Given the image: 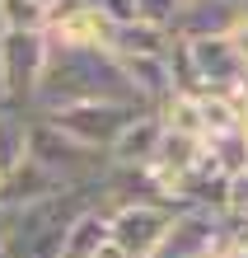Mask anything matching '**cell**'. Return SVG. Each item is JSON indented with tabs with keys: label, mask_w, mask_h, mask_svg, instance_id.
Listing matches in <instances>:
<instances>
[{
	"label": "cell",
	"mask_w": 248,
	"mask_h": 258,
	"mask_svg": "<svg viewBox=\"0 0 248 258\" xmlns=\"http://www.w3.org/2000/svg\"><path fill=\"white\" fill-rule=\"evenodd\" d=\"M239 253H243V258H248V249H239Z\"/></svg>",
	"instance_id": "28"
},
{
	"label": "cell",
	"mask_w": 248,
	"mask_h": 258,
	"mask_svg": "<svg viewBox=\"0 0 248 258\" xmlns=\"http://www.w3.org/2000/svg\"><path fill=\"white\" fill-rule=\"evenodd\" d=\"M225 38L234 42V52H239V61L248 66V14H243V10H239V19H234V28H229Z\"/></svg>",
	"instance_id": "20"
},
{
	"label": "cell",
	"mask_w": 248,
	"mask_h": 258,
	"mask_svg": "<svg viewBox=\"0 0 248 258\" xmlns=\"http://www.w3.org/2000/svg\"><path fill=\"white\" fill-rule=\"evenodd\" d=\"M108 14L99 5H80V0H56L47 5V42L52 47H108Z\"/></svg>",
	"instance_id": "7"
},
{
	"label": "cell",
	"mask_w": 248,
	"mask_h": 258,
	"mask_svg": "<svg viewBox=\"0 0 248 258\" xmlns=\"http://www.w3.org/2000/svg\"><path fill=\"white\" fill-rule=\"evenodd\" d=\"M103 244H108V207L89 202L70 216L66 239H61V258H99Z\"/></svg>",
	"instance_id": "12"
},
{
	"label": "cell",
	"mask_w": 248,
	"mask_h": 258,
	"mask_svg": "<svg viewBox=\"0 0 248 258\" xmlns=\"http://www.w3.org/2000/svg\"><path fill=\"white\" fill-rule=\"evenodd\" d=\"M243 94H248V85H243Z\"/></svg>",
	"instance_id": "29"
},
{
	"label": "cell",
	"mask_w": 248,
	"mask_h": 258,
	"mask_svg": "<svg viewBox=\"0 0 248 258\" xmlns=\"http://www.w3.org/2000/svg\"><path fill=\"white\" fill-rule=\"evenodd\" d=\"M80 5H103V0H80Z\"/></svg>",
	"instance_id": "23"
},
{
	"label": "cell",
	"mask_w": 248,
	"mask_h": 258,
	"mask_svg": "<svg viewBox=\"0 0 248 258\" xmlns=\"http://www.w3.org/2000/svg\"><path fill=\"white\" fill-rule=\"evenodd\" d=\"M0 108H5V89H0Z\"/></svg>",
	"instance_id": "26"
},
{
	"label": "cell",
	"mask_w": 248,
	"mask_h": 258,
	"mask_svg": "<svg viewBox=\"0 0 248 258\" xmlns=\"http://www.w3.org/2000/svg\"><path fill=\"white\" fill-rule=\"evenodd\" d=\"M239 19V0H183L169 33L178 42H197V38H225Z\"/></svg>",
	"instance_id": "8"
},
{
	"label": "cell",
	"mask_w": 248,
	"mask_h": 258,
	"mask_svg": "<svg viewBox=\"0 0 248 258\" xmlns=\"http://www.w3.org/2000/svg\"><path fill=\"white\" fill-rule=\"evenodd\" d=\"M94 99L136 103L127 75H122V61L108 47H52V61L33 94V113H56V108L94 103Z\"/></svg>",
	"instance_id": "1"
},
{
	"label": "cell",
	"mask_w": 248,
	"mask_h": 258,
	"mask_svg": "<svg viewBox=\"0 0 248 258\" xmlns=\"http://www.w3.org/2000/svg\"><path fill=\"white\" fill-rule=\"evenodd\" d=\"M42 5H56V0H42Z\"/></svg>",
	"instance_id": "27"
},
{
	"label": "cell",
	"mask_w": 248,
	"mask_h": 258,
	"mask_svg": "<svg viewBox=\"0 0 248 258\" xmlns=\"http://www.w3.org/2000/svg\"><path fill=\"white\" fill-rule=\"evenodd\" d=\"M178 5H183V0H178Z\"/></svg>",
	"instance_id": "30"
},
{
	"label": "cell",
	"mask_w": 248,
	"mask_h": 258,
	"mask_svg": "<svg viewBox=\"0 0 248 258\" xmlns=\"http://www.w3.org/2000/svg\"><path fill=\"white\" fill-rule=\"evenodd\" d=\"M28 117L24 108H0V188L14 178V169L28 160Z\"/></svg>",
	"instance_id": "13"
},
{
	"label": "cell",
	"mask_w": 248,
	"mask_h": 258,
	"mask_svg": "<svg viewBox=\"0 0 248 258\" xmlns=\"http://www.w3.org/2000/svg\"><path fill=\"white\" fill-rule=\"evenodd\" d=\"M239 132H243V136H248V94H243V99H239Z\"/></svg>",
	"instance_id": "21"
},
{
	"label": "cell",
	"mask_w": 248,
	"mask_h": 258,
	"mask_svg": "<svg viewBox=\"0 0 248 258\" xmlns=\"http://www.w3.org/2000/svg\"><path fill=\"white\" fill-rule=\"evenodd\" d=\"M141 113V103H122V99H94V103H70V108H56V113H38L47 117L52 127H61L66 136H75L80 146L89 150H113V141L122 132H127V122Z\"/></svg>",
	"instance_id": "4"
},
{
	"label": "cell",
	"mask_w": 248,
	"mask_h": 258,
	"mask_svg": "<svg viewBox=\"0 0 248 258\" xmlns=\"http://www.w3.org/2000/svg\"><path fill=\"white\" fill-rule=\"evenodd\" d=\"M220 216H248V169L225 178V207H220Z\"/></svg>",
	"instance_id": "18"
},
{
	"label": "cell",
	"mask_w": 248,
	"mask_h": 258,
	"mask_svg": "<svg viewBox=\"0 0 248 258\" xmlns=\"http://www.w3.org/2000/svg\"><path fill=\"white\" fill-rule=\"evenodd\" d=\"M206 160H211V169H220L225 178L229 174H239L248 169V136L243 132H220V136H206Z\"/></svg>",
	"instance_id": "14"
},
{
	"label": "cell",
	"mask_w": 248,
	"mask_h": 258,
	"mask_svg": "<svg viewBox=\"0 0 248 258\" xmlns=\"http://www.w3.org/2000/svg\"><path fill=\"white\" fill-rule=\"evenodd\" d=\"M0 33H5V14H0Z\"/></svg>",
	"instance_id": "25"
},
{
	"label": "cell",
	"mask_w": 248,
	"mask_h": 258,
	"mask_svg": "<svg viewBox=\"0 0 248 258\" xmlns=\"http://www.w3.org/2000/svg\"><path fill=\"white\" fill-rule=\"evenodd\" d=\"M154 113H159V122H164L169 132L201 136V103H197V94H169Z\"/></svg>",
	"instance_id": "16"
},
{
	"label": "cell",
	"mask_w": 248,
	"mask_h": 258,
	"mask_svg": "<svg viewBox=\"0 0 248 258\" xmlns=\"http://www.w3.org/2000/svg\"><path fill=\"white\" fill-rule=\"evenodd\" d=\"M52 61L47 33H0V89H5L10 108L33 113V94L42 85V71Z\"/></svg>",
	"instance_id": "3"
},
{
	"label": "cell",
	"mask_w": 248,
	"mask_h": 258,
	"mask_svg": "<svg viewBox=\"0 0 248 258\" xmlns=\"http://www.w3.org/2000/svg\"><path fill=\"white\" fill-rule=\"evenodd\" d=\"M201 103V141L220 132H239V99L234 94H197Z\"/></svg>",
	"instance_id": "15"
},
{
	"label": "cell",
	"mask_w": 248,
	"mask_h": 258,
	"mask_svg": "<svg viewBox=\"0 0 248 258\" xmlns=\"http://www.w3.org/2000/svg\"><path fill=\"white\" fill-rule=\"evenodd\" d=\"M220 258H243V253H239V249H229V253H220Z\"/></svg>",
	"instance_id": "22"
},
{
	"label": "cell",
	"mask_w": 248,
	"mask_h": 258,
	"mask_svg": "<svg viewBox=\"0 0 248 258\" xmlns=\"http://www.w3.org/2000/svg\"><path fill=\"white\" fill-rule=\"evenodd\" d=\"M188 56H192L201 94H234V99H243L248 66L239 61V52H234L229 38H197V42H188Z\"/></svg>",
	"instance_id": "6"
},
{
	"label": "cell",
	"mask_w": 248,
	"mask_h": 258,
	"mask_svg": "<svg viewBox=\"0 0 248 258\" xmlns=\"http://www.w3.org/2000/svg\"><path fill=\"white\" fill-rule=\"evenodd\" d=\"M159 136H164V122L154 108H141L127 122V132L113 141V150H108V164H150L154 150H159Z\"/></svg>",
	"instance_id": "10"
},
{
	"label": "cell",
	"mask_w": 248,
	"mask_h": 258,
	"mask_svg": "<svg viewBox=\"0 0 248 258\" xmlns=\"http://www.w3.org/2000/svg\"><path fill=\"white\" fill-rule=\"evenodd\" d=\"M174 207L164 202H122L108 207V244L122 249L127 258H154L169 239Z\"/></svg>",
	"instance_id": "5"
},
{
	"label": "cell",
	"mask_w": 248,
	"mask_h": 258,
	"mask_svg": "<svg viewBox=\"0 0 248 258\" xmlns=\"http://www.w3.org/2000/svg\"><path fill=\"white\" fill-rule=\"evenodd\" d=\"M5 14V33H38L47 28V5L42 0H0Z\"/></svg>",
	"instance_id": "17"
},
{
	"label": "cell",
	"mask_w": 248,
	"mask_h": 258,
	"mask_svg": "<svg viewBox=\"0 0 248 258\" xmlns=\"http://www.w3.org/2000/svg\"><path fill=\"white\" fill-rule=\"evenodd\" d=\"M136 14L150 24H174V14H178V0H136Z\"/></svg>",
	"instance_id": "19"
},
{
	"label": "cell",
	"mask_w": 248,
	"mask_h": 258,
	"mask_svg": "<svg viewBox=\"0 0 248 258\" xmlns=\"http://www.w3.org/2000/svg\"><path fill=\"white\" fill-rule=\"evenodd\" d=\"M28 160L42 164L61 188L70 192H94L103 202V178H108V155L103 150L80 146L75 136H66L61 127H52L47 117H28Z\"/></svg>",
	"instance_id": "2"
},
{
	"label": "cell",
	"mask_w": 248,
	"mask_h": 258,
	"mask_svg": "<svg viewBox=\"0 0 248 258\" xmlns=\"http://www.w3.org/2000/svg\"><path fill=\"white\" fill-rule=\"evenodd\" d=\"M122 75H127L131 94L141 108H159L174 94V75H169V56H117Z\"/></svg>",
	"instance_id": "9"
},
{
	"label": "cell",
	"mask_w": 248,
	"mask_h": 258,
	"mask_svg": "<svg viewBox=\"0 0 248 258\" xmlns=\"http://www.w3.org/2000/svg\"><path fill=\"white\" fill-rule=\"evenodd\" d=\"M169 47H174L169 24L136 19V24H113L108 28V52L113 56H169Z\"/></svg>",
	"instance_id": "11"
},
{
	"label": "cell",
	"mask_w": 248,
	"mask_h": 258,
	"mask_svg": "<svg viewBox=\"0 0 248 258\" xmlns=\"http://www.w3.org/2000/svg\"><path fill=\"white\" fill-rule=\"evenodd\" d=\"M239 10H243V14H248V0H239Z\"/></svg>",
	"instance_id": "24"
}]
</instances>
